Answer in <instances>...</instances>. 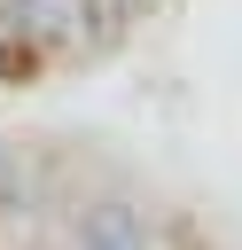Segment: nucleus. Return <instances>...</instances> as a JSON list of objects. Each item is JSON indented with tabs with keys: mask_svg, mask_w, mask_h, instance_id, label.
<instances>
[{
	"mask_svg": "<svg viewBox=\"0 0 242 250\" xmlns=\"http://www.w3.org/2000/svg\"><path fill=\"white\" fill-rule=\"evenodd\" d=\"M23 188H31V180H23V164H16V148L0 141V219H8L16 203H23Z\"/></svg>",
	"mask_w": 242,
	"mask_h": 250,
	"instance_id": "obj_2",
	"label": "nucleus"
},
{
	"mask_svg": "<svg viewBox=\"0 0 242 250\" xmlns=\"http://www.w3.org/2000/svg\"><path fill=\"white\" fill-rule=\"evenodd\" d=\"M70 250H156V234H148V219H141V203L133 195H86L78 203V219H70Z\"/></svg>",
	"mask_w": 242,
	"mask_h": 250,
	"instance_id": "obj_1",
	"label": "nucleus"
}]
</instances>
